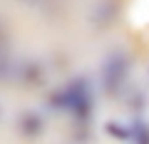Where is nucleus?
Here are the masks:
<instances>
[{
	"label": "nucleus",
	"instance_id": "nucleus-1",
	"mask_svg": "<svg viewBox=\"0 0 149 144\" xmlns=\"http://www.w3.org/2000/svg\"><path fill=\"white\" fill-rule=\"evenodd\" d=\"M20 132L25 134L27 139H35L37 134L42 132V119L37 117V114H32V112H25L20 117Z\"/></svg>",
	"mask_w": 149,
	"mask_h": 144
}]
</instances>
